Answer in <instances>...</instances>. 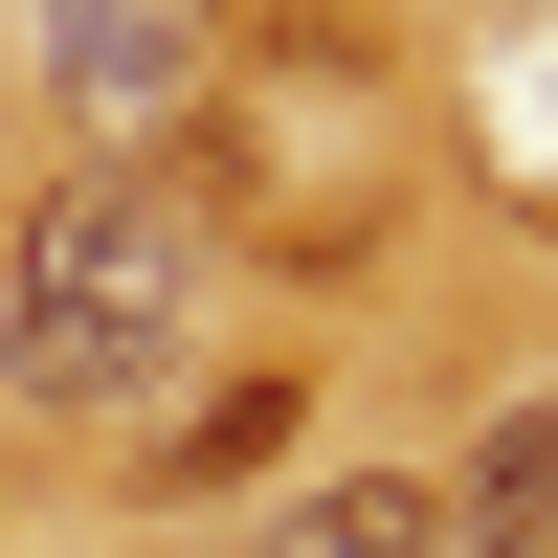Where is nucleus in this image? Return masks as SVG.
I'll list each match as a JSON object with an SVG mask.
<instances>
[{
    "instance_id": "nucleus-1",
    "label": "nucleus",
    "mask_w": 558,
    "mask_h": 558,
    "mask_svg": "<svg viewBox=\"0 0 558 558\" xmlns=\"http://www.w3.org/2000/svg\"><path fill=\"white\" fill-rule=\"evenodd\" d=\"M202 291H223V223L179 202L157 157H68L0 223V402H45V425L157 402L179 336H202Z\"/></svg>"
},
{
    "instance_id": "nucleus-2",
    "label": "nucleus",
    "mask_w": 558,
    "mask_h": 558,
    "mask_svg": "<svg viewBox=\"0 0 558 558\" xmlns=\"http://www.w3.org/2000/svg\"><path fill=\"white\" fill-rule=\"evenodd\" d=\"M291 447H313V380H291V357H246V380H202L157 447H134V514H223V492H268Z\"/></svg>"
},
{
    "instance_id": "nucleus-3",
    "label": "nucleus",
    "mask_w": 558,
    "mask_h": 558,
    "mask_svg": "<svg viewBox=\"0 0 558 558\" xmlns=\"http://www.w3.org/2000/svg\"><path fill=\"white\" fill-rule=\"evenodd\" d=\"M45 68H68L89 134H157L202 89V0H45Z\"/></svg>"
},
{
    "instance_id": "nucleus-4",
    "label": "nucleus",
    "mask_w": 558,
    "mask_h": 558,
    "mask_svg": "<svg viewBox=\"0 0 558 558\" xmlns=\"http://www.w3.org/2000/svg\"><path fill=\"white\" fill-rule=\"evenodd\" d=\"M246 558H470V514H447V470H313L246 514Z\"/></svg>"
},
{
    "instance_id": "nucleus-5",
    "label": "nucleus",
    "mask_w": 558,
    "mask_h": 558,
    "mask_svg": "<svg viewBox=\"0 0 558 558\" xmlns=\"http://www.w3.org/2000/svg\"><path fill=\"white\" fill-rule=\"evenodd\" d=\"M447 514H470V536H536V514H558V380H514V402L470 425V470H447Z\"/></svg>"
}]
</instances>
